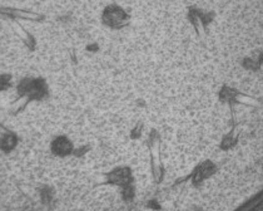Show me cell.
<instances>
[{
  "mask_svg": "<svg viewBox=\"0 0 263 211\" xmlns=\"http://www.w3.org/2000/svg\"><path fill=\"white\" fill-rule=\"evenodd\" d=\"M242 92L237 87L232 84L224 83L219 85L218 91H217V98L222 104L226 106H234L238 103L239 98H241Z\"/></svg>",
  "mask_w": 263,
  "mask_h": 211,
  "instance_id": "cell-1",
  "label": "cell"
}]
</instances>
